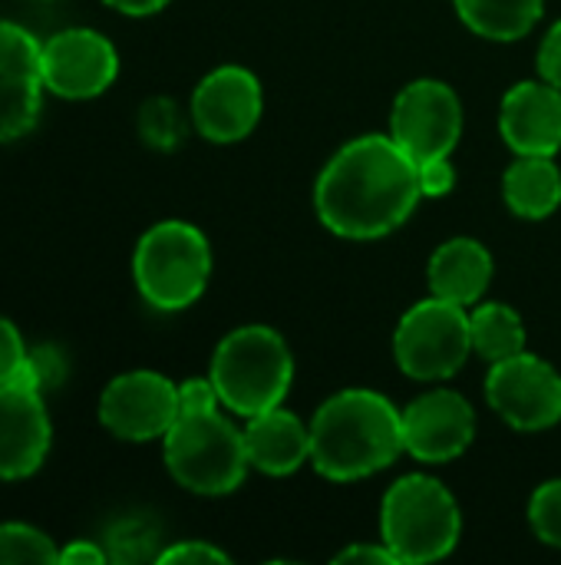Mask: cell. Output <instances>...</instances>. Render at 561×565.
I'll return each instance as SVG.
<instances>
[{"label": "cell", "mask_w": 561, "mask_h": 565, "mask_svg": "<svg viewBox=\"0 0 561 565\" xmlns=\"http://www.w3.org/2000/svg\"><path fill=\"white\" fill-rule=\"evenodd\" d=\"M420 199L417 162L393 136L350 139L331 156L314 189L317 218L344 238L390 235L413 215Z\"/></svg>", "instance_id": "1"}, {"label": "cell", "mask_w": 561, "mask_h": 565, "mask_svg": "<svg viewBox=\"0 0 561 565\" xmlns=\"http://www.w3.org/2000/svg\"><path fill=\"white\" fill-rule=\"evenodd\" d=\"M400 454H407L403 414L377 391H341L311 420V463L327 480H364Z\"/></svg>", "instance_id": "2"}, {"label": "cell", "mask_w": 561, "mask_h": 565, "mask_svg": "<svg viewBox=\"0 0 561 565\" xmlns=\"http://www.w3.org/2000/svg\"><path fill=\"white\" fill-rule=\"evenodd\" d=\"M208 377L222 397V407L238 417H255L284 404L294 381V358L274 328L245 324L222 338L212 354Z\"/></svg>", "instance_id": "3"}, {"label": "cell", "mask_w": 561, "mask_h": 565, "mask_svg": "<svg viewBox=\"0 0 561 565\" xmlns=\"http://www.w3.org/2000/svg\"><path fill=\"white\" fill-rule=\"evenodd\" d=\"M162 450L172 480L198 497L235 493L251 467L245 430L222 417V411L179 414L172 430L162 437Z\"/></svg>", "instance_id": "4"}, {"label": "cell", "mask_w": 561, "mask_h": 565, "mask_svg": "<svg viewBox=\"0 0 561 565\" xmlns=\"http://www.w3.org/2000/svg\"><path fill=\"white\" fill-rule=\"evenodd\" d=\"M380 530L400 563H436L456 550L463 516L456 497L440 480L410 473L387 490Z\"/></svg>", "instance_id": "5"}, {"label": "cell", "mask_w": 561, "mask_h": 565, "mask_svg": "<svg viewBox=\"0 0 561 565\" xmlns=\"http://www.w3.org/2000/svg\"><path fill=\"white\" fill-rule=\"evenodd\" d=\"M132 275L139 295L155 311H182L195 305L212 275L208 238L182 218L152 225L132 255Z\"/></svg>", "instance_id": "6"}, {"label": "cell", "mask_w": 561, "mask_h": 565, "mask_svg": "<svg viewBox=\"0 0 561 565\" xmlns=\"http://www.w3.org/2000/svg\"><path fill=\"white\" fill-rule=\"evenodd\" d=\"M473 351L470 311L446 298L417 301L397 324L393 358L400 371L413 381H446L453 377Z\"/></svg>", "instance_id": "7"}, {"label": "cell", "mask_w": 561, "mask_h": 565, "mask_svg": "<svg viewBox=\"0 0 561 565\" xmlns=\"http://www.w3.org/2000/svg\"><path fill=\"white\" fill-rule=\"evenodd\" d=\"M393 142L420 166L453 156L463 136V103L443 79H413L400 89L390 109Z\"/></svg>", "instance_id": "8"}, {"label": "cell", "mask_w": 561, "mask_h": 565, "mask_svg": "<svg viewBox=\"0 0 561 565\" xmlns=\"http://www.w3.org/2000/svg\"><path fill=\"white\" fill-rule=\"evenodd\" d=\"M486 397L489 407L522 434L549 430L561 420V374L529 351L493 364Z\"/></svg>", "instance_id": "9"}, {"label": "cell", "mask_w": 561, "mask_h": 565, "mask_svg": "<svg viewBox=\"0 0 561 565\" xmlns=\"http://www.w3.org/2000/svg\"><path fill=\"white\" fill-rule=\"evenodd\" d=\"M99 420L119 440H159L179 420V387L155 371L119 374L99 397Z\"/></svg>", "instance_id": "10"}, {"label": "cell", "mask_w": 561, "mask_h": 565, "mask_svg": "<svg viewBox=\"0 0 561 565\" xmlns=\"http://www.w3.org/2000/svg\"><path fill=\"white\" fill-rule=\"evenodd\" d=\"M40 66L53 96L93 99L112 86L119 73V53L103 33L89 26H69L43 43Z\"/></svg>", "instance_id": "11"}, {"label": "cell", "mask_w": 561, "mask_h": 565, "mask_svg": "<svg viewBox=\"0 0 561 565\" xmlns=\"http://www.w3.org/2000/svg\"><path fill=\"white\" fill-rule=\"evenodd\" d=\"M43 43L20 23L0 17V142L23 139L43 106Z\"/></svg>", "instance_id": "12"}, {"label": "cell", "mask_w": 561, "mask_h": 565, "mask_svg": "<svg viewBox=\"0 0 561 565\" xmlns=\"http://www.w3.org/2000/svg\"><path fill=\"white\" fill-rule=\"evenodd\" d=\"M261 106V83L251 70L218 66L192 93V122L208 142L228 146L258 126Z\"/></svg>", "instance_id": "13"}, {"label": "cell", "mask_w": 561, "mask_h": 565, "mask_svg": "<svg viewBox=\"0 0 561 565\" xmlns=\"http://www.w3.org/2000/svg\"><path fill=\"white\" fill-rule=\"evenodd\" d=\"M403 414V450L420 463H450L470 450L476 437V414L456 391H430Z\"/></svg>", "instance_id": "14"}, {"label": "cell", "mask_w": 561, "mask_h": 565, "mask_svg": "<svg viewBox=\"0 0 561 565\" xmlns=\"http://www.w3.org/2000/svg\"><path fill=\"white\" fill-rule=\"evenodd\" d=\"M53 440L43 394L26 384H0V480L33 477Z\"/></svg>", "instance_id": "15"}, {"label": "cell", "mask_w": 561, "mask_h": 565, "mask_svg": "<svg viewBox=\"0 0 561 565\" xmlns=\"http://www.w3.org/2000/svg\"><path fill=\"white\" fill-rule=\"evenodd\" d=\"M499 132L516 156H555L561 149V89L546 79L516 83L503 96Z\"/></svg>", "instance_id": "16"}, {"label": "cell", "mask_w": 561, "mask_h": 565, "mask_svg": "<svg viewBox=\"0 0 561 565\" xmlns=\"http://www.w3.org/2000/svg\"><path fill=\"white\" fill-rule=\"evenodd\" d=\"M245 450L255 470L268 477H288L311 460V424L284 407L261 411L248 417Z\"/></svg>", "instance_id": "17"}, {"label": "cell", "mask_w": 561, "mask_h": 565, "mask_svg": "<svg viewBox=\"0 0 561 565\" xmlns=\"http://www.w3.org/2000/svg\"><path fill=\"white\" fill-rule=\"evenodd\" d=\"M427 278L436 298L473 308L493 281V255L476 238H450L433 252Z\"/></svg>", "instance_id": "18"}, {"label": "cell", "mask_w": 561, "mask_h": 565, "mask_svg": "<svg viewBox=\"0 0 561 565\" xmlns=\"http://www.w3.org/2000/svg\"><path fill=\"white\" fill-rule=\"evenodd\" d=\"M503 199L519 218H546L561 205V172L552 156H519L503 179Z\"/></svg>", "instance_id": "19"}, {"label": "cell", "mask_w": 561, "mask_h": 565, "mask_svg": "<svg viewBox=\"0 0 561 565\" xmlns=\"http://www.w3.org/2000/svg\"><path fill=\"white\" fill-rule=\"evenodd\" d=\"M546 0H456L463 23L496 43L522 40L542 17Z\"/></svg>", "instance_id": "20"}, {"label": "cell", "mask_w": 561, "mask_h": 565, "mask_svg": "<svg viewBox=\"0 0 561 565\" xmlns=\"http://www.w3.org/2000/svg\"><path fill=\"white\" fill-rule=\"evenodd\" d=\"M470 334H473V351L486 358L489 364L526 351V324L519 311L499 301H489L470 311Z\"/></svg>", "instance_id": "21"}, {"label": "cell", "mask_w": 561, "mask_h": 565, "mask_svg": "<svg viewBox=\"0 0 561 565\" xmlns=\"http://www.w3.org/2000/svg\"><path fill=\"white\" fill-rule=\"evenodd\" d=\"M60 550L53 540L26 523H3L0 526V565L33 563V565H56Z\"/></svg>", "instance_id": "22"}, {"label": "cell", "mask_w": 561, "mask_h": 565, "mask_svg": "<svg viewBox=\"0 0 561 565\" xmlns=\"http://www.w3.org/2000/svg\"><path fill=\"white\" fill-rule=\"evenodd\" d=\"M139 132H142L145 146L169 152V149H175L185 139V116H182V109L172 99L155 96L139 113Z\"/></svg>", "instance_id": "23"}, {"label": "cell", "mask_w": 561, "mask_h": 565, "mask_svg": "<svg viewBox=\"0 0 561 565\" xmlns=\"http://www.w3.org/2000/svg\"><path fill=\"white\" fill-rule=\"evenodd\" d=\"M529 523L546 546L561 550V480H549L532 493Z\"/></svg>", "instance_id": "24"}, {"label": "cell", "mask_w": 561, "mask_h": 565, "mask_svg": "<svg viewBox=\"0 0 561 565\" xmlns=\"http://www.w3.org/2000/svg\"><path fill=\"white\" fill-rule=\"evenodd\" d=\"M63 377H66V358L53 344H40V348H30L26 351V361H23V367H20V374L13 381L33 387L40 394H46Z\"/></svg>", "instance_id": "25"}, {"label": "cell", "mask_w": 561, "mask_h": 565, "mask_svg": "<svg viewBox=\"0 0 561 565\" xmlns=\"http://www.w3.org/2000/svg\"><path fill=\"white\" fill-rule=\"evenodd\" d=\"M26 351L30 348L23 344L17 324L0 315V384H10L20 374V367L26 361Z\"/></svg>", "instance_id": "26"}, {"label": "cell", "mask_w": 561, "mask_h": 565, "mask_svg": "<svg viewBox=\"0 0 561 565\" xmlns=\"http://www.w3.org/2000/svg\"><path fill=\"white\" fill-rule=\"evenodd\" d=\"M159 565H205V563H228V556L222 550H215L212 543H202V540H188V543H175L169 550H162L155 556Z\"/></svg>", "instance_id": "27"}, {"label": "cell", "mask_w": 561, "mask_h": 565, "mask_svg": "<svg viewBox=\"0 0 561 565\" xmlns=\"http://www.w3.org/2000/svg\"><path fill=\"white\" fill-rule=\"evenodd\" d=\"M417 172H420V192L427 199H443V195H450L456 189V169H453L450 156L420 162Z\"/></svg>", "instance_id": "28"}, {"label": "cell", "mask_w": 561, "mask_h": 565, "mask_svg": "<svg viewBox=\"0 0 561 565\" xmlns=\"http://www.w3.org/2000/svg\"><path fill=\"white\" fill-rule=\"evenodd\" d=\"M222 397L212 384V377H188L179 384V414H202L218 411Z\"/></svg>", "instance_id": "29"}, {"label": "cell", "mask_w": 561, "mask_h": 565, "mask_svg": "<svg viewBox=\"0 0 561 565\" xmlns=\"http://www.w3.org/2000/svg\"><path fill=\"white\" fill-rule=\"evenodd\" d=\"M539 73L546 83L561 89V20L549 30V36L539 46Z\"/></svg>", "instance_id": "30"}, {"label": "cell", "mask_w": 561, "mask_h": 565, "mask_svg": "<svg viewBox=\"0 0 561 565\" xmlns=\"http://www.w3.org/2000/svg\"><path fill=\"white\" fill-rule=\"evenodd\" d=\"M341 565H354V563H367V565H400L397 553L384 543V546H367V543H357V546H347L341 556H337Z\"/></svg>", "instance_id": "31"}, {"label": "cell", "mask_w": 561, "mask_h": 565, "mask_svg": "<svg viewBox=\"0 0 561 565\" xmlns=\"http://www.w3.org/2000/svg\"><path fill=\"white\" fill-rule=\"evenodd\" d=\"M109 559L96 543H86V540H76L69 543L66 550H60V559L56 565H103Z\"/></svg>", "instance_id": "32"}, {"label": "cell", "mask_w": 561, "mask_h": 565, "mask_svg": "<svg viewBox=\"0 0 561 565\" xmlns=\"http://www.w3.org/2000/svg\"><path fill=\"white\" fill-rule=\"evenodd\" d=\"M103 3H109L112 10H119V13H126V17H152V13H159L169 0H103Z\"/></svg>", "instance_id": "33"}]
</instances>
